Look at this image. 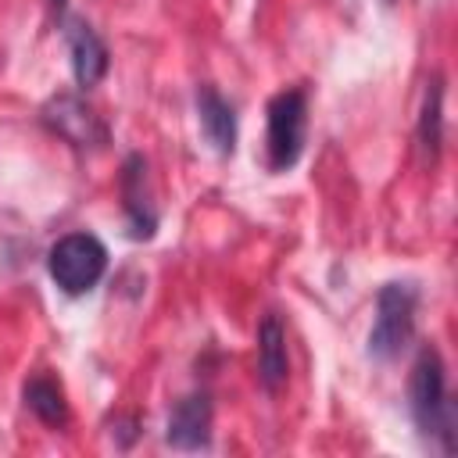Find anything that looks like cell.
<instances>
[{"instance_id":"obj_14","label":"cell","mask_w":458,"mask_h":458,"mask_svg":"<svg viewBox=\"0 0 458 458\" xmlns=\"http://www.w3.org/2000/svg\"><path fill=\"white\" fill-rule=\"evenodd\" d=\"M386 4H390V0H386Z\"/></svg>"},{"instance_id":"obj_5","label":"cell","mask_w":458,"mask_h":458,"mask_svg":"<svg viewBox=\"0 0 458 458\" xmlns=\"http://www.w3.org/2000/svg\"><path fill=\"white\" fill-rule=\"evenodd\" d=\"M43 122L68 140L72 147L86 150V147H104L107 143V125L100 122V114L75 93H57L47 107H43Z\"/></svg>"},{"instance_id":"obj_9","label":"cell","mask_w":458,"mask_h":458,"mask_svg":"<svg viewBox=\"0 0 458 458\" xmlns=\"http://www.w3.org/2000/svg\"><path fill=\"white\" fill-rule=\"evenodd\" d=\"M290 372V358H286V333L279 326L276 315H265L258 326V376L265 390H279L286 383Z\"/></svg>"},{"instance_id":"obj_6","label":"cell","mask_w":458,"mask_h":458,"mask_svg":"<svg viewBox=\"0 0 458 458\" xmlns=\"http://www.w3.org/2000/svg\"><path fill=\"white\" fill-rule=\"evenodd\" d=\"M165 440L179 451H200L211 440V397L208 394H190L182 397L172 415H168V433Z\"/></svg>"},{"instance_id":"obj_8","label":"cell","mask_w":458,"mask_h":458,"mask_svg":"<svg viewBox=\"0 0 458 458\" xmlns=\"http://www.w3.org/2000/svg\"><path fill=\"white\" fill-rule=\"evenodd\" d=\"M197 118H200V129H204L208 143L222 157H229L236 150V111L215 86L197 89Z\"/></svg>"},{"instance_id":"obj_11","label":"cell","mask_w":458,"mask_h":458,"mask_svg":"<svg viewBox=\"0 0 458 458\" xmlns=\"http://www.w3.org/2000/svg\"><path fill=\"white\" fill-rule=\"evenodd\" d=\"M21 397H25V408H29L39 422H47V426H54V429H61V426L68 422V401H64V390H61L57 379H50V376H32V379L25 383V390H21Z\"/></svg>"},{"instance_id":"obj_13","label":"cell","mask_w":458,"mask_h":458,"mask_svg":"<svg viewBox=\"0 0 458 458\" xmlns=\"http://www.w3.org/2000/svg\"><path fill=\"white\" fill-rule=\"evenodd\" d=\"M50 4H54V7H61V4H64V0H50Z\"/></svg>"},{"instance_id":"obj_3","label":"cell","mask_w":458,"mask_h":458,"mask_svg":"<svg viewBox=\"0 0 458 458\" xmlns=\"http://www.w3.org/2000/svg\"><path fill=\"white\" fill-rule=\"evenodd\" d=\"M47 268H50V279L68 297H79V293H89L100 283V276L107 268V250L89 233H68L50 247Z\"/></svg>"},{"instance_id":"obj_2","label":"cell","mask_w":458,"mask_h":458,"mask_svg":"<svg viewBox=\"0 0 458 458\" xmlns=\"http://www.w3.org/2000/svg\"><path fill=\"white\" fill-rule=\"evenodd\" d=\"M415 304L419 293L411 283H386L376 297V322L369 333V354L394 361L415 336Z\"/></svg>"},{"instance_id":"obj_4","label":"cell","mask_w":458,"mask_h":458,"mask_svg":"<svg viewBox=\"0 0 458 458\" xmlns=\"http://www.w3.org/2000/svg\"><path fill=\"white\" fill-rule=\"evenodd\" d=\"M304 129H308V97L304 89H283L268 100V168L286 172L297 165L304 150Z\"/></svg>"},{"instance_id":"obj_10","label":"cell","mask_w":458,"mask_h":458,"mask_svg":"<svg viewBox=\"0 0 458 458\" xmlns=\"http://www.w3.org/2000/svg\"><path fill=\"white\" fill-rule=\"evenodd\" d=\"M122 193H125V211H129V222H132V236L136 240H147L157 225V215L150 211L147 197H143V157L132 154L125 161V172H122Z\"/></svg>"},{"instance_id":"obj_1","label":"cell","mask_w":458,"mask_h":458,"mask_svg":"<svg viewBox=\"0 0 458 458\" xmlns=\"http://www.w3.org/2000/svg\"><path fill=\"white\" fill-rule=\"evenodd\" d=\"M408 401H411V419L422 437L437 440L440 451H454V404L447 401V379H444V361L433 347H426L415 358L411 383H408Z\"/></svg>"},{"instance_id":"obj_7","label":"cell","mask_w":458,"mask_h":458,"mask_svg":"<svg viewBox=\"0 0 458 458\" xmlns=\"http://www.w3.org/2000/svg\"><path fill=\"white\" fill-rule=\"evenodd\" d=\"M64 39H68V50H72L75 82L82 89L97 86L104 79V72H107V47H104V39L82 18H68L64 21Z\"/></svg>"},{"instance_id":"obj_12","label":"cell","mask_w":458,"mask_h":458,"mask_svg":"<svg viewBox=\"0 0 458 458\" xmlns=\"http://www.w3.org/2000/svg\"><path fill=\"white\" fill-rule=\"evenodd\" d=\"M440 100H444V86H440V79H433L429 89H426V100H422V118H419V147L429 157V168L440 161V143H444V111H440Z\"/></svg>"}]
</instances>
